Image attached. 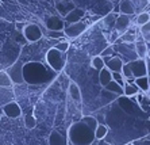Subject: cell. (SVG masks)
<instances>
[{"mask_svg": "<svg viewBox=\"0 0 150 145\" xmlns=\"http://www.w3.org/2000/svg\"><path fill=\"white\" fill-rule=\"evenodd\" d=\"M98 119L92 115H84L80 121L73 122L68 129V137L73 145H91L95 141V129Z\"/></svg>", "mask_w": 150, "mask_h": 145, "instance_id": "1", "label": "cell"}, {"mask_svg": "<svg viewBox=\"0 0 150 145\" xmlns=\"http://www.w3.org/2000/svg\"><path fill=\"white\" fill-rule=\"evenodd\" d=\"M22 73H23V80L30 85H43L49 84L56 77V72L52 68L47 67V64L42 63H31L23 64L22 68Z\"/></svg>", "mask_w": 150, "mask_h": 145, "instance_id": "2", "label": "cell"}, {"mask_svg": "<svg viewBox=\"0 0 150 145\" xmlns=\"http://www.w3.org/2000/svg\"><path fill=\"white\" fill-rule=\"evenodd\" d=\"M45 58H46V64H47V67L52 68L56 73L57 72H61L64 68H65L67 56H65V53L57 50L56 48H52V49L47 50Z\"/></svg>", "mask_w": 150, "mask_h": 145, "instance_id": "3", "label": "cell"}, {"mask_svg": "<svg viewBox=\"0 0 150 145\" xmlns=\"http://www.w3.org/2000/svg\"><path fill=\"white\" fill-rule=\"evenodd\" d=\"M147 6H150L147 0H120L119 11L126 15H138L143 12Z\"/></svg>", "mask_w": 150, "mask_h": 145, "instance_id": "4", "label": "cell"}, {"mask_svg": "<svg viewBox=\"0 0 150 145\" xmlns=\"http://www.w3.org/2000/svg\"><path fill=\"white\" fill-rule=\"evenodd\" d=\"M114 50L118 53V57L123 63H129V61H133L135 58H138L135 53V46L133 43H111Z\"/></svg>", "mask_w": 150, "mask_h": 145, "instance_id": "5", "label": "cell"}, {"mask_svg": "<svg viewBox=\"0 0 150 145\" xmlns=\"http://www.w3.org/2000/svg\"><path fill=\"white\" fill-rule=\"evenodd\" d=\"M87 23L83 21L74 22V23H69V25H65L64 28V34L68 37V38H76V37L81 36L85 30H87Z\"/></svg>", "mask_w": 150, "mask_h": 145, "instance_id": "6", "label": "cell"}, {"mask_svg": "<svg viewBox=\"0 0 150 145\" xmlns=\"http://www.w3.org/2000/svg\"><path fill=\"white\" fill-rule=\"evenodd\" d=\"M23 33V36L25 38L27 39L28 42H37L39 39L42 38V30L38 25H35V23H28V25L25 26V28L22 30Z\"/></svg>", "mask_w": 150, "mask_h": 145, "instance_id": "7", "label": "cell"}, {"mask_svg": "<svg viewBox=\"0 0 150 145\" xmlns=\"http://www.w3.org/2000/svg\"><path fill=\"white\" fill-rule=\"evenodd\" d=\"M22 68H23V63H22V61H16L14 65H11L7 71H6L7 75L10 76L12 84H14V83L15 84L25 83V80H23V73H22Z\"/></svg>", "mask_w": 150, "mask_h": 145, "instance_id": "8", "label": "cell"}, {"mask_svg": "<svg viewBox=\"0 0 150 145\" xmlns=\"http://www.w3.org/2000/svg\"><path fill=\"white\" fill-rule=\"evenodd\" d=\"M126 64L131 69V73H133L134 79L146 76V63H145V58H135V60L129 61Z\"/></svg>", "mask_w": 150, "mask_h": 145, "instance_id": "9", "label": "cell"}, {"mask_svg": "<svg viewBox=\"0 0 150 145\" xmlns=\"http://www.w3.org/2000/svg\"><path fill=\"white\" fill-rule=\"evenodd\" d=\"M130 16H131V15H126V14H119L118 16H116V21H115V26H114V28H115L119 34H122V33L127 31V30L130 28V26H131Z\"/></svg>", "mask_w": 150, "mask_h": 145, "instance_id": "10", "label": "cell"}, {"mask_svg": "<svg viewBox=\"0 0 150 145\" xmlns=\"http://www.w3.org/2000/svg\"><path fill=\"white\" fill-rule=\"evenodd\" d=\"M1 109H3V114H6L8 118H18L22 115V109L16 102L7 103V104H4Z\"/></svg>", "mask_w": 150, "mask_h": 145, "instance_id": "11", "label": "cell"}, {"mask_svg": "<svg viewBox=\"0 0 150 145\" xmlns=\"http://www.w3.org/2000/svg\"><path fill=\"white\" fill-rule=\"evenodd\" d=\"M104 64L105 68H108L111 72H120L125 63L118 56H111V57H104Z\"/></svg>", "mask_w": 150, "mask_h": 145, "instance_id": "12", "label": "cell"}, {"mask_svg": "<svg viewBox=\"0 0 150 145\" xmlns=\"http://www.w3.org/2000/svg\"><path fill=\"white\" fill-rule=\"evenodd\" d=\"M65 21H62V19L59 18V16H57V15H53V16H50L47 21H46V26H47V28L49 30H52V31H62L64 28H65Z\"/></svg>", "mask_w": 150, "mask_h": 145, "instance_id": "13", "label": "cell"}, {"mask_svg": "<svg viewBox=\"0 0 150 145\" xmlns=\"http://www.w3.org/2000/svg\"><path fill=\"white\" fill-rule=\"evenodd\" d=\"M85 15V11L81 10V8H72V10L68 12L67 15H65V23L67 25H69V23H74V22H79L83 19V16Z\"/></svg>", "mask_w": 150, "mask_h": 145, "instance_id": "14", "label": "cell"}, {"mask_svg": "<svg viewBox=\"0 0 150 145\" xmlns=\"http://www.w3.org/2000/svg\"><path fill=\"white\" fill-rule=\"evenodd\" d=\"M49 145H68V138L61 131L53 130L49 136Z\"/></svg>", "mask_w": 150, "mask_h": 145, "instance_id": "15", "label": "cell"}, {"mask_svg": "<svg viewBox=\"0 0 150 145\" xmlns=\"http://www.w3.org/2000/svg\"><path fill=\"white\" fill-rule=\"evenodd\" d=\"M135 39H137V34L134 33V30L129 28L127 31L122 33V34L118 37L115 43H133V42H135Z\"/></svg>", "mask_w": 150, "mask_h": 145, "instance_id": "16", "label": "cell"}, {"mask_svg": "<svg viewBox=\"0 0 150 145\" xmlns=\"http://www.w3.org/2000/svg\"><path fill=\"white\" fill-rule=\"evenodd\" d=\"M137 96V102L139 104V107L145 111V113H149L150 114V96L143 94V92H139Z\"/></svg>", "mask_w": 150, "mask_h": 145, "instance_id": "17", "label": "cell"}, {"mask_svg": "<svg viewBox=\"0 0 150 145\" xmlns=\"http://www.w3.org/2000/svg\"><path fill=\"white\" fill-rule=\"evenodd\" d=\"M134 46H135V53L138 56V58H145L147 56L146 42L142 38H137L135 42H134Z\"/></svg>", "mask_w": 150, "mask_h": 145, "instance_id": "18", "label": "cell"}, {"mask_svg": "<svg viewBox=\"0 0 150 145\" xmlns=\"http://www.w3.org/2000/svg\"><path fill=\"white\" fill-rule=\"evenodd\" d=\"M139 88L135 83H126L123 85V95L127 96V98H133V96L138 95L139 94Z\"/></svg>", "mask_w": 150, "mask_h": 145, "instance_id": "19", "label": "cell"}, {"mask_svg": "<svg viewBox=\"0 0 150 145\" xmlns=\"http://www.w3.org/2000/svg\"><path fill=\"white\" fill-rule=\"evenodd\" d=\"M69 96L76 103H81V91L79 88V85L73 82L69 83Z\"/></svg>", "mask_w": 150, "mask_h": 145, "instance_id": "20", "label": "cell"}, {"mask_svg": "<svg viewBox=\"0 0 150 145\" xmlns=\"http://www.w3.org/2000/svg\"><path fill=\"white\" fill-rule=\"evenodd\" d=\"M103 88H104L105 91L112 92V94H115V95H118V96H122L123 95V87H122V85H119L118 83L114 82V80H111L110 83H107Z\"/></svg>", "mask_w": 150, "mask_h": 145, "instance_id": "21", "label": "cell"}, {"mask_svg": "<svg viewBox=\"0 0 150 145\" xmlns=\"http://www.w3.org/2000/svg\"><path fill=\"white\" fill-rule=\"evenodd\" d=\"M137 85H138V88H139L141 92L143 94H147L150 91V85H149V77L147 76H142V77H137L134 80Z\"/></svg>", "mask_w": 150, "mask_h": 145, "instance_id": "22", "label": "cell"}, {"mask_svg": "<svg viewBox=\"0 0 150 145\" xmlns=\"http://www.w3.org/2000/svg\"><path fill=\"white\" fill-rule=\"evenodd\" d=\"M112 80L111 77V71H110L108 68H103V69H100L99 71V83H100L101 87H104L107 83H110Z\"/></svg>", "mask_w": 150, "mask_h": 145, "instance_id": "23", "label": "cell"}, {"mask_svg": "<svg viewBox=\"0 0 150 145\" xmlns=\"http://www.w3.org/2000/svg\"><path fill=\"white\" fill-rule=\"evenodd\" d=\"M107 134H108V127L103 124H98L95 129V140H103Z\"/></svg>", "mask_w": 150, "mask_h": 145, "instance_id": "24", "label": "cell"}, {"mask_svg": "<svg viewBox=\"0 0 150 145\" xmlns=\"http://www.w3.org/2000/svg\"><path fill=\"white\" fill-rule=\"evenodd\" d=\"M116 16H118V15L114 14V12H111V14H108V15H105L104 19H103V25H104V27L112 30V28H114V26H115Z\"/></svg>", "mask_w": 150, "mask_h": 145, "instance_id": "25", "label": "cell"}, {"mask_svg": "<svg viewBox=\"0 0 150 145\" xmlns=\"http://www.w3.org/2000/svg\"><path fill=\"white\" fill-rule=\"evenodd\" d=\"M91 65L93 69H96V71H100V69H103V68L105 67V64H104V58L103 57H100L98 54V56H93L92 57V61H91Z\"/></svg>", "mask_w": 150, "mask_h": 145, "instance_id": "26", "label": "cell"}, {"mask_svg": "<svg viewBox=\"0 0 150 145\" xmlns=\"http://www.w3.org/2000/svg\"><path fill=\"white\" fill-rule=\"evenodd\" d=\"M0 87H4V88H11L12 87V82H11L10 76L7 75L6 71H0Z\"/></svg>", "mask_w": 150, "mask_h": 145, "instance_id": "27", "label": "cell"}, {"mask_svg": "<svg viewBox=\"0 0 150 145\" xmlns=\"http://www.w3.org/2000/svg\"><path fill=\"white\" fill-rule=\"evenodd\" d=\"M141 27V36H142V39L145 42H150V21L145 25L139 26Z\"/></svg>", "mask_w": 150, "mask_h": 145, "instance_id": "28", "label": "cell"}, {"mask_svg": "<svg viewBox=\"0 0 150 145\" xmlns=\"http://www.w3.org/2000/svg\"><path fill=\"white\" fill-rule=\"evenodd\" d=\"M149 21H150V14H149V12H146V11L139 12V14L137 15V18H135V23L138 26L145 25V23H147Z\"/></svg>", "mask_w": 150, "mask_h": 145, "instance_id": "29", "label": "cell"}, {"mask_svg": "<svg viewBox=\"0 0 150 145\" xmlns=\"http://www.w3.org/2000/svg\"><path fill=\"white\" fill-rule=\"evenodd\" d=\"M111 77L114 82H116L119 85H125L126 84V80H125V76L122 75V72H111Z\"/></svg>", "mask_w": 150, "mask_h": 145, "instance_id": "30", "label": "cell"}, {"mask_svg": "<svg viewBox=\"0 0 150 145\" xmlns=\"http://www.w3.org/2000/svg\"><path fill=\"white\" fill-rule=\"evenodd\" d=\"M69 46H70V42H68V41H59V42H57V45L54 48L57 50H59V52H62V53H67Z\"/></svg>", "mask_w": 150, "mask_h": 145, "instance_id": "31", "label": "cell"}, {"mask_svg": "<svg viewBox=\"0 0 150 145\" xmlns=\"http://www.w3.org/2000/svg\"><path fill=\"white\" fill-rule=\"evenodd\" d=\"M35 125H37V119H35L34 115H27L25 118V126L27 129H34Z\"/></svg>", "mask_w": 150, "mask_h": 145, "instance_id": "32", "label": "cell"}, {"mask_svg": "<svg viewBox=\"0 0 150 145\" xmlns=\"http://www.w3.org/2000/svg\"><path fill=\"white\" fill-rule=\"evenodd\" d=\"M114 54H115V50H114L112 45H110V46H107V48H104V49L101 50L99 56L104 58V57H111V56H114Z\"/></svg>", "mask_w": 150, "mask_h": 145, "instance_id": "33", "label": "cell"}, {"mask_svg": "<svg viewBox=\"0 0 150 145\" xmlns=\"http://www.w3.org/2000/svg\"><path fill=\"white\" fill-rule=\"evenodd\" d=\"M122 75L125 76V79H129V77H133V73H131V69H130V67L127 65V64H123L122 67Z\"/></svg>", "mask_w": 150, "mask_h": 145, "instance_id": "34", "label": "cell"}, {"mask_svg": "<svg viewBox=\"0 0 150 145\" xmlns=\"http://www.w3.org/2000/svg\"><path fill=\"white\" fill-rule=\"evenodd\" d=\"M119 36H120V34H119V33L116 31L115 28H114V30L111 31V38H110V42H111V43H115V41L118 39Z\"/></svg>", "mask_w": 150, "mask_h": 145, "instance_id": "35", "label": "cell"}, {"mask_svg": "<svg viewBox=\"0 0 150 145\" xmlns=\"http://www.w3.org/2000/svg\"><path fill=\"white\" fill-rule=\"evenodd\" d=\"M134 145H150V140L147 138H142V140H137V141L133 142Z\"/></svg>", "mask_w": 150, "mask_h": 145, "instance_id": "36", "label": "cell"}, {"mask_svg": "<svg viewBox=\"0 0 150 145\" xmlns=\"http://www.w3.org/2000/svg\"><path fill=\"white\" fill-rule=\"evenodd\" d=\"M145 63H146V76L150 77V58L149 57H145Z\"/></svg>", "mask_w": 150, "mask_h": 145, "instance_id": "37", "label": "cell"}, {"mask_svg": "<svg viewBox=\"0 0 150 145\" xmlns=\"http://www.w3.org/2000/svg\"><path fill=\"white\" fill-rule=\"evenodd\" d=\"M49 36L53 37V38H57V37H64L65 34H64V33H61V31H52V30H50V31H49Z\"/></svg>", "mask_w": 150, "mask_h": 145, "instance_id": "38", "label": "cell"}, {"mask_svg": "<svg viewBox=\"0 0 150 145\" xmlns=\"http://www.w3.org/2000/svg\"><path fill=\"white\" fill-rule=\"evenodd\" d=\"M25 26H26L25 22H16V23H15V27H16L18 31H22V30L25 28Z\"/></svg>", "mask_w": 150, "mask_h": 145, "instance_id": "39", "label": "cell"}, {"mask_svg": "<svg viewBox=\"0 0 150 145\" xmlns=\"http://www.w3.org/2000/svg\"><path fill=\"white\" fill-rule=\"evenodd\" d=\"M1 115H3V109L0 107V119H1Z\"/></svg>", "mask_w": 150, "mask_h": 145, "instance_id": "40", "label": "cell"}, {"mask_svg": "<svg viewBox=\"0 0 150 145\" xmlns=\"http://www.w3.org/2000/svg\"><path fill=\"white\" fill-rule=\"evenodd\" d=\"M19 1H21V3H27L28 0H19Z\"/></svg>", "mask_w": 150, "mask_h": 145, "instance_id": "41", "label": "cell"}, {"mask_svg": "<svg viewBox=\"0 0 150 145\" xmlns=\"http://www.w3.org/2000/svg\"><path fill=\"white\" fill-rule=\"evenodd\" d=\"M91 145H98V142H96V140H95V141L93 142H92V144Z\"/></svg>", "mask_w": 150, "mask_h": 145, "instance_id": "42", "label": "cell"}, {"mask_svg": "<svg viewBox=\"0 0 150 145\" xmlns=\"http://www.w3.org/2000/svg\"><path fill=\"white\" fill-rule=\"evenodd\" d=\"M147 57L150 58V49H149V52H147Z\"/></svg>", "mask_w": 150, "mask_h": 145, "instance_id": "43", "label": "cell"}, {"mask_svg": "<svg viewBox=\"0 0 150 145\" xmlns=\"http://www.w3.org/2000/svg\"><path fill=\"white\" fill-rule=\"evenodd\" d=\"M126 145H134V144H133V142H129V144H126Z\"/></svg>", "mask_w": 150, "mask_h": 145, "instance_id": "44", "label": "cell"}, {"mask_svg": "<svg viewBox=\"0 0 150 145\" xmlns=\"http://www.w3.org/2000/svg\"><path fill=\"white\" fill-rule=\"evenodd\" d=\"M149 85H150V77H149Z\"/></svg>", "mask_w": 150, "mask_h": 145, "instance_id": "45", "label": "cell"}, {"mask_svg": "<svg viewBox=\"0 0 150 145\" xmlns=\"http://www.w3.org/2000/svg\"><path fill=\"white\" fill-rule=\"evenodd\" d=\"M147 140H150V136H149V137H147Z\"/></svg>", "mask_w": 150, "mask_h": 145, "instance_id": "46", "label": "cell"}, {"mask_svg": "<svg viewBox=\"0 0 150 145\" xmlns=\"http://www.w3.org/2000/svg\"><path fill=\"white\" fill-rule=\"evenodd\" d=\"M147 1H149V4H150V0H147Z\"/></svg>", "mask_w": 150, "mask_h": 145, "instance_id": "47", "label": "cell"}]
</instances>
